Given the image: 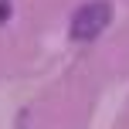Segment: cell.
<instances>
[{"instance_id": "cell-1", "label": "cell", "mask_w": 129, "mask_h": 129, "mask_svg": "<svg viewBox=\"0 0 129 129\" xmlns=\"http://www.w3.org/2000/svg\"><path fill=\"white\" fill-rule=\"evenodd\" d=\"M112 20V7L109 0H88L71 14V38L75 41H92L109 27Z\"/></svg>"}, {"instance_id": "cell-2", "label": "cell", "mask_w": 129, "mask_h": 129, "mask_svg": "<svg viewBox=\"0 0 129 129\" xmlns=\"http://www.w3.org/2000/svg\"><path fill=\"white\" fill-rule=\"evenodd\" d=\"M7 17H10V4H7V0H0V24H4Z\"/></svg>"}]
</instances>
